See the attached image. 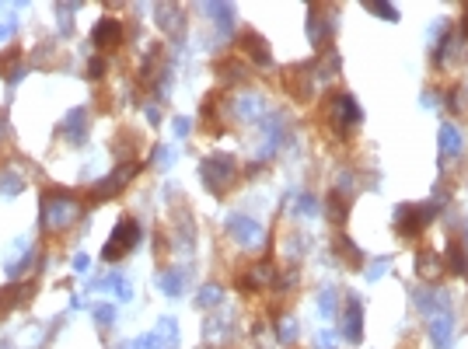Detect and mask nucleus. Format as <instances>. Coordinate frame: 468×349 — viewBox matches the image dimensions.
<instances>
[{"label":"nucleus","instance_id":"1","mask_svg":"<svg viewBox=\"0 0 468 349\" xmlns=\"http://www.w3.org/2000/svg\"><path fill=\"white\" fill-rule=\"evenodd\" d=\"M199 179L206 182L214 196H224L234 182H238V161L231 154H214V157H203L199 164Z\"/></svg>","mask_w":468,"mask_h":349},{"label":"nucleus","instance_id":"2","mask_svg":"<svg viewBox=\"0 0 468 349\" xmlns=\"http://www.w3.org/2000/svg\"><path fill=\"white\" fill-rule=\"evenodd\" d=\"M81 217V203L67 192H45L42 196V227L45 230H67Z\"/></svg>","mask_w":468,"mask_h":349},{"label":"nucleus","instance_id":"3","mask_svg":"<svg viewBox=\"0 0 468 349\" xmlns=\"http://www.w3.org/2000/svg\"><path fill=\"white\" fill-rule=\"evenodd\" d=\"M434 213H437L434 203H405V206L395 210V230L402 238H420L434 223Z\"/></svg>","mask_w":468,"mask_h":349},{"label":"nucleus","instance_id":"4","mask_svg":"<svg viewBox=\"0 0 468 349\" xmlns=\"http://www.w3.org/2000/svg\"><path fill=\"white\" fill-rule=\"evenodd\" d=\"M136 241H140V223L133 217H123L116 223V230H112V238L105 241V248H101V259H105V262H119L123 255L133 252Z\"/></svg>","mask_w":468,"mask_h":349},{"label":"nucleus","instance_id":"5","mask_svg":"<svg viewBox=\"0 0 468 349\" xmlns=\"http://www.w3.org/2000/svg\"><path fill=\"white\" fill-rule=\"evenodd\" d=\"M329 126L336 137H349L360 126V108L353 101V94H332L329 101Z\"/></svg>","mask_w":468,"mask_h":349},{"label":"nucleus","instance_id":"6","mask_svg":"<svg viewBox=\"0 0 468 349\" xmlns=\"http://www.w3.org/2000/svg\"><path fill=\"white\" fill-rule=\"evenodd\" d=\"M136 171H140V164H133V161H130L126 168L119 164V168H116L112 174H105V179H101V182H94V186H91L88 199H91L94 206H98V203H105V199H112V196H116V192H119V189H123V186H126L130 179H133Z\"/></svg>","mask_w":468,"mask_h":349},{"label":"nucleus","instance_id":"7","mask_svg":"<svg viewBox=\"0 0 468 349\" xmlns=\"http://www.w3.org/2000/svg\"><path fill=\"white\" fill-rule=\"evenodd\" d=\"M35 290H39V283H35V279H25V283H11V286H4V290H0V315H8V311H14V308H25V304L35 297Z\"/></svg>","mask_w":468,"mask_h":349},{"label":"nucleus","instance_id":"8","mask_svg":"<svg viewBox=\"0 0 468 349\" xmlns=\"http://www.w3.org/2000/svg\"><path fill=\"white\" fill-rule=\"evenodd\" d=\"M91 42H94L98 49H116V46H123V21H119V18H101V21L94 25V32H91Z\"/></svg>","mask_w":468,"mask_h":349},{"label":"nucleus","instance_id":"9","mask_svg":"<svg viewBox=\"0 0 468 349\" xmlns=\"http://www.w3.org/2000/svg\"><path fill=\"white\" fill-rule=\"evenodd\" d=\"M60 133L67 143H84L88 140V108H70L60 123Z\"/></svg>","mask_w":468,"mask_h":349},{"label":"nucleus","instance_id":"10","mask_svg":"<svg viewBox=\"0 0 468 349\" xmlns=\"http://www.w3.org/2000/svg\"><path fill=\"white\" fill-rule=\"evenodd\" d=\"M238 49H245L255 63H263V67H269L273 63V52H269V42L258 35V32H241L238 35Z\"/></svg>","mask_w":468,"mask_h":349},{"label":"nucleus","instance_id":"11","mask_svg":"<svg viewBox=\"0 0 468 349\" xmlns=\"http://www.w3.org/2000/svg\"><path fill=\"white\" fill-rule=\"evenodd\" d=\"M227 227H231V235H234L245 248H258V241H263V227H258L255 220H248V217H231Z\"/></svg>","mask_w":468,"mask_h":349},{"label":"nucleus","instance_id":"12","mask_svg":"<svg viewBox=\"0 0 468 349\" xmlns=\"http://www.w3.org/2000/svg\"><path fill=\"white\" fill-rule=\"evenodd\" d=\"M343 335L349 339V342H360V335H363V311H360V301L349 294L346 297V311H343Z\"/></svg>","mask_w":468,"mask_h":349},{"label":"nucleus","instance_id":"13","mask_svg":"<svg viewBox=\"0 0 468 349\" xmlns=\"http://www.w3.org/2000/svg\"><path fill=\"white\" fill-rule=\"evenodd\" d=\"M336 252H339V259H343L349 269H360V266H363V252H360L349 238H343V235L336 238Z\"/></svg>","mask_w":468,"mask_h":349},{"label":"nucleus","instance_id":"14","mask_svg":"<svg viewBox=\"0 0 468 349\" xmlns=\"http://www.w3.org/2000/svg\"><path fill=\"white\" fill-rule=\"evenodd\" d=\"M447 269H451L454 276H468V255H465V248H461L458 241L447 245Z\"/></svg>","mask_w":468,"mask_h":349},{"label":"nucleus","instance_id":"15","mask_svg":"<svg viewBox=\"0 0 468 349\" xmlns=\"http://www.w3.org/2000/svg\"><path fill=\"white\" fill-rule=\"evenodd\" d=\"M21 189H25V179H21L18 171H11V168L0 171V192H4V196H18Z\"/></svg>","mask_w":468,"mask_h":349},{"label":"nucleus","instance_id":"16","mask_svg":"<svg viewBox=\"0 0 468 349\" xmlns=\"http://www.w3.org/2000/svg\"><path fill=\"white\" fill-rule=\"evenodd\" d=\"M329 220H336V223H343L346 220V210H349V203L343 199V189H336V192H329Z\"/></svg>","mask_w":468,"mask_h":349},{"label":"nucleus","instance_id":"17","mask_svg":"<svg viewBox=\"0 0 468 349\" xmlns=\"http://www.w3.org/2000/svg\"><path fill=\"white\" fill-rule=\"evenodd\" d=\"M416 269H420L423 279H437V276H440V262H437L430 252H420V259H416Z\"/></svg>","mask_w":468,"mask_h":349},{"label":"nucleus","instance_id":"18","mask_svg":"<svg viewBox=\"0 0 468 349\" xmlns=\"http://www.w3.org/2000/svg\"><path fill=\"white\" fill-rule=\"evenodd\" d=\"M18 60H21V49H14V46H8L4 52H0V77H4V74L11 77V67H14Z\"/></svg>","mask_w":468,"mask_h":349},{"label":"nucleus","instance_id":"19","mask_svg":"<svg viewBox=\"0 0 468 349\" xmlns=\"http://www.w3.org/2000/svg\"><path fill=\"white\" fill-rule=\"evenodd\" d=\"M161 290L168 297H179L182 294V276L179 272H168V276H161Z\"/></svg>","mask_w":468,"mask_h":349},{"label":"nucleus","instance_id":"20","mask_svg":"<svg viewBox=\"0 0 468 349\" xmlns=\"http://www.w3.org/2000/svg\"><path fill=\"white\" fill-rule=\"evenodd\" d=\"M217 301H221V290L217 286H203L199 290V308H214Z\"/></svg>","mask_w":468,"mask_h":349},{"label":"nucleus","instance_id":"21","mask_svg":"<svg viewBox=\"0 0 468 349\" xmlns=\"http://www.w3.org/2000/svg\"><path fill=\"white\" fill-rule=\"evenodd\" d=\"M440 143H444V154H454V150L461 147V143H458V133H454L451 126H444V130H440Z\"/></svg>","mask_w":468,"mask_h":349},{"label":"nucleus","instance_id":"22","mask_svg":"<svg viewBox=\"0 0 468 349\" xmlns=\"http://www.w3.org/2000/svg\"><path fill=\"white\" fill-rule=\"evenodd\" d=\"M112 318H116V311H112L109 304H98V308H94V321H98V325H112Z\"/></svg>","mask_w":468,"mask_h":349},{"label":"nucleus","instance_id":"23","mask_svg":"<svg viewBox=\"0 0 468 349\" xmlns=\"http://www.w3.org/2000/svg\"><path fill=\"white\" fill-rule=\"evenodd\" d=\"M294 339H297V325L290 318H283L280 321V342H294Z\"/></svg>","mask_w":468,"mask_h":349},{"label":"nucleus","instance_id":"24","mask_svg":"<svg viewBox=\"0 0 468 349\" xmlns=\"http://www.w3.org/2000/svg\"><path fill=\"white\" fill-rule=\"evenodd\" d=\"M101 74H105V60H91V63H88V77H91V81H101Z\"/></svg>","mask_w":468,"mask_h":349},{"label":"nucleus","instance_id":"25","mask_svg":"<svg viewBox=\"0 0 468 349\" xmlns=\"http://www.w3.org/2000/svg\"><path fill=\"white\" fill-rule=\"evenodd\" d=\"M367 8H371V11H378V14H385L388 21H395V11H391L388 4H367Z\"/></svg>","mask_w":468,"mask_h":349},{"label":"nucleus","instance_id":"26","mask_svg":"<svg viewBox=\"0 0 468 349\" xmlns=\"http://www.w3.org/2000/svg\"><path fill=\"white\" fill-rule=\"evenodd\" d=\"M14 32V21H8V25H0V39H8Z\"/></svg>","mask_w":468,"mask_h":349},{"label":"nucleus","instance_id":"27","mask_svg":"<svg viewBox=\"0 0 468 349\" xmlns=\"http://www.w3.org/2000/svg\"><path fill=\"white\" fill-rule=\"evenodd\" d=\"M74 269H88V255H77V259H74Z\"/></svg>","mask_w":468,"mask_h":349},{"label":"nucleus","instance_id":"28","mask_svg":"<svg viewBox=\"0 0 468 349\" xmlns=\"http://www.w3.org/2000/svg\"><path fill=\"white\" fill-rule=\"evenodd\" d=\"M0 140H4V119H0Z\"/></svg>","mask_w":468,"mask_h":349},{"label":"nucleus","instance_id":"29","mask_svg":"<svg viewBox=\"0 0 468 349\" xmlns=\"http://www.w3.org/2000/svg\"><path fill=\"white\" fill-rule=\"evenodd\" d=\"M123 349H133V346H123Z\"/></svg>","mask_w":468,"mask_h":349}]
</instances>
